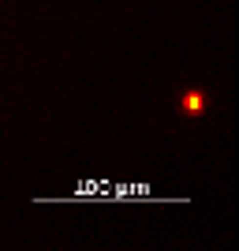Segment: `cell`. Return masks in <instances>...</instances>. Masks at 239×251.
<instances>
[{
	"label": "cell",
	"mask_w": 239,
	"mask_h": 251,
	"mask_svg": "<svg viewBox=\"0 0 239 251\" xmlns=\"http://www.w3.org/2000/svg\"><path fill=\"white\" fill-rule=\"evenodd\" d=\"M179 105H183V113H187V116H202V113H206V94H202V90H187Z\"/></svg>",
	"instance_id": "obj_1"
}]
</instances>
